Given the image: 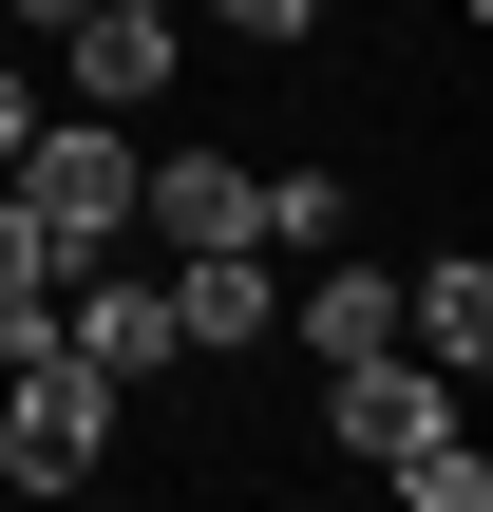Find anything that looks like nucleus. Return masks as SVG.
<instances>
[{
    "label": "nucleus",
    "mask_w": 493,
    "mask_h": 512,
    "mask_svg": "<svg viewBox=\"0 0 493 512\" xmlns=\"http://www.w3.org/2000/svg\"><path fill=\"white\" fill-rule=\"evenodd\" d=\"M0 190L57 228V266H95V247H133V114H38L19 152H0Z\"/></svg>",
    "instance_id": "nucleus-1"
},
{
    "label": "nucleus",
    "mask_w": 493,
    "mask_h": 512,
    "mask_svg": "<svg viewBox=\"0 0 493 512\" xmlns=\"http://www.w3.org/2000/svg\"><path fill=\"white\" fill-rule=\"evenodd\" d=\"M114 456V380H76V361H0V475L19 494H76Z\"/></svg>",
    "instance_id": "nucleus-2"
},
{
    "label": "nucleus",
    "mask_w": 493,
    "mask_h": 512,
    "mask_svg": "<svg viewBox=\"0 0 493 512\" xmlns=\"http://www.w3.org/2000/svg\"><path fill=\"white\" fill-rule=\"evenodd\" d=\"M57 361L133 399V380L171 361V285H152V266H114V247H95V266H57Z\"/></svg>",
    "instance_id": "nucleus-3"
},
{
    "label": "nucleus",
    "mask_w": 493,
    "mask_h": 512,
    "mask_svg": "<svg viewBox=\"0 0 493 512\" xmlns=\"http://www.w3.org/2000/svg\"><path fill=\"white\" fill-rule=\"evenodd\" d=\"M57 57H76V114H171L190 19H171V0H76V19H57Z\"/></svg>",
    "instance_id": "nucleus-4"
},
{
    "label": "nucleus",
    "mask_w": 493,
    "mask_h": 512,
    "mask_svg": "<svg viewBox=\"0 0 493 512\" xmlns=\"http://www.w3.org/2000/svg\"><path fill=\"white\" fill-rule=\"evenodd\" d=\"M152 285H171V361H228V342L285 323V266H266V247H171Z\"/></svg>",
    "instance_id": "nucleus-5"
},
{
    "label": "nucleus",
    "mask_w": 493,
    "mask_h": 512,
    "mask_svg": "<svg viewBox=\"0 0 493 512\" xmlns=\"http://www.w3.org/2000/svg\"><path fill=\"white\" fill-rule=\"evenodd\" d=\"M437 418H456V380H437L418 342H380V361H323V437H342V456H418Z\"/></svg>",
    "instance_id": "nucleus-6"
},
{
    "label": "nucleus",
    "mask_w": 493,
    "mask_h": 512,
    "mask_svg": "<svg viewBox=\"0 0 493 512\" xmlns=\"http://www.w3.org/2000/svg\"><path fill=\"white\" fill-rule=\"evenodd\" d=\"M247 209H266V171H228V152H133V228H152V247H266Z\"/></svg>",
    "instance_id": "nucleus-7"
},
{
    "label": "nucleus",
    "mask_w": 493,
    "mask_h": 512,
    "mask_svg": "<svg viewBox=\"0 0 493 512\" xmlns=\"http://www.w3.org/2000/svg\"><path fill=\"white\" fill-rule=\"evenodd\" d=\"M285 323H304V361H380V342H399V266H342V247H304Z\"/></svg>",
    "instance_id": "nucleus-8"
},
{
    "label": "nucleus",
    "mask_w": 493,
    "mask_h": 512,
    "mask_svg": "<svg viewBox=\"0 0 493 512\" xmlns=\"http://www.w3.org/2000/svg\"><path fill=\"white\" fill-rule=\"evenodd\" d=\"M399 342H418L437 380H475V361H493V266H475V247H437V266L399 285Z\"/></svg>",
    "instance_id": "nucleus-9"
},
{
    "label": "nucleus",
    "mask_w": 493,
    "mask_h": 512,
    "mask_svg": "<svg viewBox=\"0 0 493 512\" xmlns=\"http://www.w3.org/2000/svg\"><path fill=\"white\" fill-rule=\"evenodd\" d=\"M247 228H266V266H304V247H342V171H266V209H247Z\"/></svg>",
    "instance_id": "nucleus-10"
},
{
    "label": "nucleus",
    "mask_w": 493,
    "mask_h": 512,
    "mask_svg": "<svg viewBox=\"0 0 493 512\" xmlns=\"http://www.w3.org/2000/svg\"><path fill=\"white\" fill-rule=\"evenodd\" d=\"M380 475H399V494H418V512H493V456H475V437H456V418H437L418 456H380Z\"/></svg>",
    "instance_id": "nucleus-11"
},
{
    "label": "nucleus",
    "mask_w": 493,
    "mask_h": 512,
    "mask_svg": "<svg viewBox=\"0 0 493 512\" xmlns=\"http://www.w3.org/2000/svg\"><path fill=\"white\" fill-rule=\"evenodd\" d=\"M228 38H323V0H209Z\"/></svg>",
    "instance_id": "nucleus-12"
},
{
    "label": "nucleus",
    "mask_w": 493,
    "mask_h": 512,
    "mask_svg": "<svg viewBox=\"0 0 493 512\" xmlns=\"http://www.w3.org/2000/svg\"><path fill=\"white\" fill-rule=\"evenodd\" d=\"M19 133H38V76H19V57H0V152H19Z\"/></svg>",
    "instance_id": "nucleus-13"
},
{
    "label": "nucleus",
    "mask_w": 493,
    "mask_h": 512,
    "mask_svg": "<svg viewBox=\"0 0 493 512\" xmlns=\"http://www.w3.org/2000/svg\"><path fill=\"white\" fill-rule=\"evenodd\" d=\"M19 19H38V38H57V19H76V0H19Z\"/></svg>",
    "instance_id": "nucleus-14"
}]
</instances>
